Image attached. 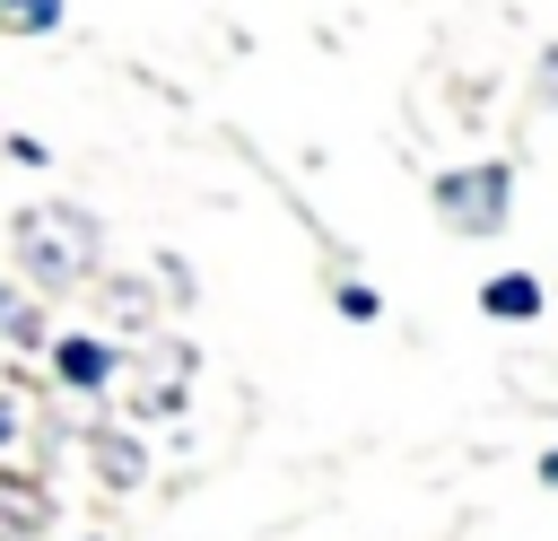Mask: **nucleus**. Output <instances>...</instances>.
Masks as SVG:
<instances>
[{
    "mask_svg": "<svg viewBox=\"0 0 558 541\" xmlns=\"http://www.w3.org/2000/svg\"><path fill=\"white\" fill-rule=\"evenodd\" d=\"M17 262L44 279V288H70V279H87L96 270V218L87 209H61V201H44V209H17Z\"/></svg>",
    "mask_w": 558,
    "mask_h": 541,
    "instance_id": "1",
    "label": "nucleus"
},
{
    "mask_svg": "<svg viewBox=\"0 0 558 541\" xmlns=\"http://www.w3.org/2000/svg\"><path fill=\"white\" fill-rule=\"evenodd\" d=\"M506 192H514L506 166H453V175H436V218L462 236H488V227H506Z\"/></svg>",
    "mask_w": 558,
    "mask_h": 541,
    "instance_id": "2",
    "label": "nucleus"
},
{
    "mask_svg": "<svg viewBox=\"0 0 558 541\" xmlns=\"http://www.w3.org/2000/svg\"><path fill=\"white\" fill-rule=\"evenodd\" d=\"M52 524V497L35 489V480H0V541H26V532H44Z\"/></svg>",
    "mask_w": 558,
    "mask_h": 541,
    "instance_id": "3",
    "label": "nucleus"
},
{
    "mask_svg": "<svg viewBox=\"0 0 558 541\" xmlns=\"http://www.w3.org/2000/svg\"><path fill=\"white\" fill-rule=\"evenodd\" d=\"M480 305H488L497 323H532V314H541V279H532V270H497V279L480 288Z\"/></svg>",
    "mask_w": 558,
    "mask_h": 541,
    "instance_id": "4",
    "label": "nucleus"
},
{
    "mask_svg": "<svg viewBox=\"0 0 558 541\" xmlns=\"http://www.w3.org/2000/svg\"><path fill=\"white\" fill-rule=\"evenodd\" d=\"M52 375L78 384V393H96V384L113 375V349H105V340H61V349H52Z\"/></svg>",
    "mask_w": 558,
    "mask_h": 541,
    "instance_id": "5",
    "label": "nucleus"
},
{
    "mask_svg": "<svg viewBox=\"0 0 558 541\" xmlns=\"http://www.w3.org/2000/svg\"><path fill=\"white\" fill-rule=\"evenodd\" d=\"M70 0H0V35H52Z\"/></svg>",
    "mask_w": 558,
    "mask_h": 541,
    "instance_id": "6",
    "label": "nucleus"
},
{
    "mask_svg": "<svg viewBox=\"0 0 558 541\" xmlns=\"http://www.w3.org/2000/svg\"><path fill=\"white\" fill-rule=\"evenodd\" d=\"M96 462H105V480H113V489H131V480H140V445H131V436H113V428H96Z\"/></svg>",
    "mask_w": 558,
    "mask_h": 541,
    "instance_id": "7",
    "label": "nucleus"
},
{
    "mask_svg": "<svg viewBox=\"0 0 558 541\" xmlns=\"http://www.w3.org/2000/svg\"><path fill=\"white\" fill-rule=\"evenodd\" d=\"M0 332H9V340H35V305H17L9 288H0Z\"/></svg>",
    "mask_w": 558,
    "mask_h": 541,
    "instance_id": "8",
    "label": "nucleus"
},
{
    "mask_svg": "<svg viewBox=\"0 0 558 541\" xmlns=\"http://www.w3.org/2000/svg\"><path fill=\"white\" fill-rule=\"evenodd\" d=\"M340 314H349V323H375V288L349 279V288H340Z\"/></svg>",
    "mask_w": 558,
    "mask_h": 541,
    "instance_id": "9",
    "label": "nucleus"
},
{
    "mask_svg": "<svg viewBox=\"0 0 558 541\" xmlns=\"http://www.w3.org/2000/svg\"><path fill=\"white\" fill-rule=\"evenodd\" d=\"M9 445H17V401L0 393V454H9Z\"/></svg>",
    "mask_w": 558,
    "mask_h": 541,
    "instance_id": "10",
    "label": "nucleus"
},
{
    "mask_svg": "<svg viewBox=\"0 0 558 541\" xmlns=\"http://www.w3.org/2000/svg\"><path fill=\"white\" fill-rule=\"evenodd\" d=\"M541 87H549V105H558V44L541 52Z\"/></svg>",
    "mask_w": 558,
    "mask_h": 541,
    "instance_id": "11",
    "label": "nucleus"
},
{
    "mask_svg": "<svg viewBox=\"0 0 558 541\" xmlns=\"http://www.w3.org/2000/svg\"><path fill=\"white\" fill-rule=\"evenodd\" d=\"M541 480H549V489H558V445H549V454H541Z\"/></svg>",
    "mask_w": 558,
    "mask_h": 541,
    "instance_id": "12",
    "label": "nucleus"
}]
</instances>
